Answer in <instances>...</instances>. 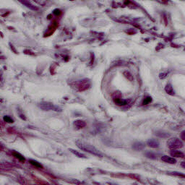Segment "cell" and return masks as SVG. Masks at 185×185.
<instances>
[{
  "instance_id": "9a60e30c",
  "label": "cell",
  "mask_w": 185,
  "mask_h": 185,
  "mask_svg": "<svg viewBox=\"0 0 185 185\" xmlns=\"http://www.w3.org/2000/svg\"><path fill=\"white\" fill-rule=\"evenodd\" d=\"M70 150L71 153H72L74 155H75V156H78V157H79V158H86L84 154H83V153H81L77 151V150H72V149H70Z\"/></svg>"
},
{
  "instance_id": "9c48e42d",
  "label": "cell",
  "mask_w": 185,
  "mask_h": 185,
  "mask_svg": "<svg viewBox=\"0 0 185 185\" xmlns=\"http://www.w3.org/2000/svg\"><path fill=\"white\" fill-rule=\"evenodd\" d=\"M170 153L172 156L175 158H184V154L182 151H179L177 150H172Z\"/></svg>"
},
{
  "instance_id": "ffe728a7",
  "label": "cell",
  "mask_w": 185,
  "mask_h": 185,
  "mask_svg": "<svg viewBox=\"0 0 185 185\" xmlns=\"http://www.w3.org/2000/svg\"><path fill=\"white\" fill-rule=\"evenodd\" d=\"M167 75H168V73H167V72L161 73V74H160V75H159V78H161V79H164V78L167 77Z\"/></svg>"
},
{
  "instance_id": "2e32d148",
  "label": "cell",
  "mask_w": 185,
  "mask_h": 185,
  "mask_svg": "<svg viewBox=\"0 0 185 185\" xmlns=\"http://www.w3.org/2000/svg\"><path fill=\"white\" fill-rule=\"evenodd\" d=\"M29 162H30V164H32V165L36 166V167H37V168H43V166L41 165L39 162L36 161H35V160L30 159V160H29Z\"/></svg>"
},
{
  "instance_id": "7c38bea8",
  "label": "cell",
  "mask_w": 185,
  "mask_h": 185,
  "mask_svg": "<svg viewBox=\"0 0 185 185\" xmlns=\"http://www.w3.org/2000/svg\"><path fill=\"white\" fill-rule=\"evenodd\" d=\"M114 103L118 106H125L127 105L129 103V101L127 100H124V99H121V98H115Z\"/></svg>"
},
{
  "instance_id": "5bb4252c",
  "label": "cell",
  "mask_w": 185,
  "mask_h": 185,
  "mask_svg": "<svg viewBox=\"0 0 185 185\" xmlns=\"http://www.w3.org/2000/svg\"><path fill=\"white\" fill-rule=\"evenodd\" d=\"M145 155L147 158H150V159H156L157 158L156 154H155V153H153V152L152 151L146 152L145 153Z\"/></svg>"
},
{
  "instance_id": "3957f363",
  "label": "cell",
  "mask_w": 185,
  "mask_h": 185,
  "mask_svg": "<svg viewBox=\"0 0 185 185\" xmlns=\"http://www.w3.org/2000/svg\"><path fill=\"white\" fill-rule=\"evenodd\" d=\"M168 148L172 150H176L183 147V142L181 140L177 138H173L170 139L167 142Z\"/></svg>"
},
{
  "instance_id": "5b68a950",
  "label": "cell",
  "mask_w": 185,
  "mask_h": 185,
  "mask_svg": "<svg viewBox=\"0 0 185 185\" xmlns=\"http://www.w3.org/2000/svg\"><path fill=\"white\" fill-rule=\"evenodd\" d=\"M145 143L142 142H136L132 145V148L136 150V151H140L142 150L143 149H145Z\"/></svg>"
},
{
  "instance_id": "603a6c76",
  "label": "cell",
  "mask_w": 185,
  "mask_h": 185,
  "mask_svg": "<svg viewBox=\"0 0 185 185\" xmlns=\"http://www.w3.org/2000/svg\"><path fill=\"white\" fill-rule=\"evenodd\" d=\"M184 163L185 162H182V168H185V166H184Z\"/></svg>"
},
{
  "instance_id": "8992f818",
  "label": "cell",
  "mask_w": 185,
  "mask_h": 185,
  "mask_svg": "<svg viewBox=\"0 0 185 185\" xmlns=\"http://www.w3.org/2000/svg\"><path fill=\"white\" fill-rule=\"evenodd\" d=\"M155 135L160 138H168L171 135L167 132L163 131V130H158L155 132Z\"/></svg>"
},
{
  "instance_id": "e0dca14e",
  "label": "cell",
  "mask_w": 185,
  "mask_h": 185,
  "mask_svg": "<svg viewBox=\"0 0 185 185\" xmlns=\"http://www.w3.org/2000/svg\"><path fill=\"white\" fill-rule=\"evenodd\" d=\"M151 101H152V98L150 97V96H148V97H146L145 99H144V101H143V102H142V105L149 104Z\"/></svg>"
},
{
  "instance_id": "ac0fdd59",
  "label": "cell",
  "mask_w": 185,
  "mask_h": 185,
  "mask_svg": "<svg viewBox=\"0 0 185 185\" xmlns=\"http://www.w3.org/2000/svg\"><path fill=\"white\" fill-rule=\"evenodd\" d=\"M3 119L4 121H6V122H8V123H12V122H14L13 119L10 117H9V116H4Z\"/></svg>"
},
{
  "instance_id": "52a82bcc",
  "label": "cell",
  "mask_w": 185,
  "mask_h": 185,
  "mask_svg": "<svg viewBox=\"0 0 185 185\" xmlns=\"http://www.w3.org/2000/svg\"><path fill=\"white\" fill-rule=\"evenodd\" d=\"M20 2L21 4H24L25 6H26V7H27L28 8H29L30 10H33V11H37V10H38V7L35 6L33 4H32L31 2H30L29 1H20Z\"/></svg>"
},
{
  "instance_id": "ba28073f",
  "label": "cell",
  "mask_w": 185,
  "mask_h": 185,
  "mask_svg": "<svg viewBox=\"0 0 185 185\" xmlns=\"http://www.w3.org/2000/svg\"><path fill=\"white\" fill-rule=\"evenodd\" d=\"M161 160L163 162L168 163H170V164H174L176 162V160L175 158L168 156V155H163L161 157Z\"/></svg>"
},
{
  "instance_id": "6da1fadb",
  "label": "cell",
  "mask_w": 185,
  "mask_h": 185,
  "mask_svg": "<svg viewBox=\"0 0 185 185\" xmlns=\"http://www.w3.org/2000/svg\"><path fill=\"white\" fill-rule=\"evenodd\" d=\"M76 145L78 148L82 150H83V151L89 153L93 154L95 156H98V157H103L102 153L93 145L88 144V143H86L83 141H81V140L76 141Z\"/></svg>"
},
{
  "instance_id": "4fadbf2b",
  "label": "cell",
  "mask_w": 185,
  "mask_h": 185,
  "mask_svg": "<svg viewBox=\"0 0 185 185\" xmlns=\"http://www.w3.org/2000/svg\"><path fill=\"white\" fill-rule=\"evenodd\" d=\"M12 154H13V155L15 157V158H17V159H18L19 161H20L22 162L25 161V157H24L23 155H21L20 153H17V152H13Z\"/></svg>"
},
{
  "instance_id": "30bf717a",
  "label": "cell",
  "mask_w": 185,
  "mask_h": 185,
  "mask_svg": "<svg viewBox=\"0 0 185 185\" xmlns=\"http://www.w3.org/2000/svg\"><path fill=\"white\" fill-rule=\"evenodd\" d=\"M85 125H86L85 122L84 121H82V120H76L74 122V127H76V129H78L85 127Z\"/></svg>"
},
{
  "instance_id": "277c9868",
  "label": "cell",
  "mask_w": 185,
  "mask_h": 185,
  "mask_svg": "<svg viewBox=\"0 0 185 185\" xmlns=\"http://www.w3.org/2000/svg\"><path fill=\"white\" fill-rule=\"evenodd\" d=\"M147 145L148 147L152 148H157L159 147L160 145V142L158 141V140H155V139H150L147 142Z\"/></svg>"
},
{
  "instance_id": "d6986e66",
  "label": "cell",
  "mask_w": 185,
  "mask_h": 185,
  "mask_svg": "<svg viewBox=\"0 0 185 185\" xmlns=\"http://www.w3.org/2000/svg\"><path fill=\"white\" fill-rule=\"evenodd\" d=\"M170 174H172V175H176V176H178L184 177V174L183 173H180V172H172V173H170Z\"/></svg>"
},
{
  "instance_id": "8fae6325",
  "label": "cell",
  "mask_w": 185,
  "mask_h": 185,
  "mask_svg": "<svg viewBox=\"0 0 185 185\" xmlns=\"http://www.w3.org/2000/svg\"><path fill=\"white\" fill-rule=\"evenodd\" d=\"M165 91L168 95H175V91H174V88H173L171 84H167L166 85Z\"/></svg>"
},
{
  "instance_id": "44dd1931",
  "label": "cell",
  "mask_w": 185,
  "mask_h": 185,
  "mask_svg": "<svg viewBox=\"0 0 185 185\" xmlns=\"http://www.w3.org/2000/svg\"><path fill=\"white\" fill-rule=\"evenodd\" d=\"M61 10H59V9H56V10H54V15H59L61 14Z\"/></svg>"
},
{
  "instance_id": "7402d4cb",
  "label": "cell",
  "mask_w": 185,
  "mask_h": 185,
  "mask_svg": "<svg viewBox=\"0 0 185 185\" xmlns=\"http://www.w3.org/2000/svg\"><path fill=\"white\" fill-rule=\"evenodd\" d=\"M184 131H183L182 132V134H181V138H182V139L183 140H184L185 139V137H184Z\"/></svg>"
},
{
  "instance_id": "7a4b0ae2",
  "label": "cell",
  "mask_w": 185,
  "mask_h": 185,
  "mask_svg": "<svg viewBox=\"0 0 185 185\" xmlns=\"http://www.w3.org/2000/svg\"><path fill=\"white\" fill-rule=\"evenodd\" d=\"M38 106L39 108H40L42 110L44 111H61V108L55 106L53 104L51 103H49V102H46V101H44V102H41L38 104Z\"/></svg>"
}]
</instances>
